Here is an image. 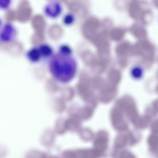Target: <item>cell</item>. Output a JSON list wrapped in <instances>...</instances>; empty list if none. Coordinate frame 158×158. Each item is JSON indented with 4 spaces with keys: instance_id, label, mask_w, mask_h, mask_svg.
<instances>
[{
    "instance_id": "cell-1",
    "label": "cell",
    "mask_w": 158,
    "mask_h": 158,
    "mask_svg": "<svg viewBox=\"0 0 158 158\" xmlns=\"http://www.w3.org/2000/svg\"><path fill=\"white\" fill-rule=\"evenodd\" d=\"M77 62L72 55L60 52L53 54L50 59L49 70L54 79L60 83H69L77 72Z\"/></svg>"
},
{
    "instance_id": "cell-2",
    "label": "cell",
    "mask_w": 158,
    "mask_h": 158,
    "mask_svg": "<svg viewBox=\"0 0 158 158\" xmlns=\"http://www.w3.org/2000/svg\"><path fill=\"white\" fill-rule=\"evenodd\" d=\"M17 31L15 27L10 23H6L1 27L0 39L3 43H10L16 39Z\"/></svg>"
},
{
    "instance_id": "cell-3",
    "label": "cell",
    "mask_w": 158,
    "mask_h": 158,
    "mask_svg": "<svg viewBox=\"0 0 158 158\" xmlns=\"http://www.w3.org/2000/svg\"><path fill=\"white\" fill-rule=\"evenodd\" d=\"M62 4L60 2L52 1L48 2L44 8V13L46 16L51 19H56L61 15Z\"/></svg>"
},
{
    "instance_id": "cell-4",
    "label": "cell",
    "mask_w": 158,
    "mask_h": 158,
    "mask_svg": "<svg viewBox=\"0 0 158 158\" xmlns=\"http://www.w3.org/2000/svg\"><path fill=\"white\" fill-rule=\"evenodd\" d=\"M26 56L27 59L34 63L39 62L42 59L38 47H34L29 49L27 52Z\"/></svg>"
},
{
    "instance_id": "cell-5",
    "label": "cell",
    "mask_w": 158,
    "mask_h": 158,
    "mask_svg": "<svg viewBox=\"0 0 158 158\" xmlns=\"http://www.w3.org/2000/svg\"><path fill=\"white\" fill-rule=\"evenodd\" d=\"M40 51L42 56V59L51 58L53 55L52 48L47 43L40 44L38 47Z\"/></svg>"
},
{
    "instance_id": "cell-6",
    "label": "cell",
    "mask_w": 158,
    "mask_h": 158,
    "mask_svg": "<svg viewBox=\"0 0 158 158\" xmlns=\"http://www.w3.org/2000/svg\"><path fill=\"white\" fill-rule=\"evenodd\" d=\"M144 71L143 69L138 65H135L132 67L130 71L131 77L136 80H139L143 77Z\"/></svg>"
},
{
    "instance_id": "cell-7",
    "label": "cell",
    "mask_w": 158,
    "mask_h": 158,
    "mask_svg": "<svg viewBox=\"0 0 158 158\" xmlns=\"http://www.w3.org/2000/svg\"><path fill=\"white\" fill-rule=\"evenodd\" d=\"M76 18L75 15L71 13L66 14L63 18V23L67 26H70L73 24L75 22Z\"/></svg>"
},
{
    "instance_id": "cell-8",
    "label": "cell",
    "mask_w": 158,
    "mask_h": 158,
    "mask_svg": "<svg viewBox=\"0 0 158 158\" xmlns=\"http://www.w3.org/2000/svg\"><path fill=\"white\" fill-rule=\"evenodd\" d=\"M58 52L66 55H72L73 51L68 45H62L59 47Z\"/></svg>"
},
{
    "instance_id": "cell-9",
    "label": "cell",
    "mask_w": 158,
    "mask_h": 158,
    "mask_svg": "<svg viewBox=\"0 0 158 158\" xmlns=\"http://www.w3.org/2000/svg\"><path fill=\"white\" fill-rule=\"evenodd\" d=\"M10 1H4V0H1L0 1V7L1 9L2 10H7L10 8Z\"/></svg>"
}]
</instances>
